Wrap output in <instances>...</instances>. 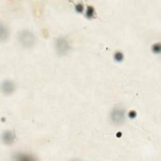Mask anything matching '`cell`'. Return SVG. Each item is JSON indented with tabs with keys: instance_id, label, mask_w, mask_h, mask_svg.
<instances>
[{
	"instance_id": "cell-1",
	"label": "cell",
	"mask_w": 161,
	"mask_h": 161,
	"mask_svg": "<svg viewBox=\"0 0 161 161\" xmlns=\"http://www.w3.org/2000/svg\"><path fill=\"white\" fill-rule=\"evenodd\" d=\"M18 39L20 44L25 48H30L36 44V39L32 32L29 30L21 31L18 36Z\"/></svg>"
},
{
	"instance_id": "cell-2",
	"label": "cell",
	"mask_w": 161,
	"mask_h": 161,
	"mask_svg": "<svg viewBox=\"0 0 161 161\" xmlns=\"http://www.w3.org/2000/svg\"><path fill=\"white\" fill-rule=\"evenodd\" d=\"M110 118L111 122L115 125H121L125 120V110L120 107L115 108L111 112Z\"/></svg>"
},
{
	"instance_id": "cell-3",
	"label": "cell",
	"mask_w": 161,
	"mask_h": 161,
	"mask_svg": "<svg viewBox=\"0 0 161 161\" xmlns=\"http://www.w3.org/2000/svg\"><path fill=\"white\" fill-rule=\"evenodd\" d=\"M55 48L59 55H64L69 51L70 46L66 39L63 37H59L56 40Z\"/></svg>"
},
{
	"instance_id": "cell-4",
	"label": "cell",
	"mask_w": 161,
	"mask_h": 161,
	"mask_svg": "<svg viewBox=\"0 0 161 161\" xmlns=\"http://www.w3.org/2000/svg\"><path fill=\"white\" fill-rule=\"evenodd\" d=\"M2 91L6 94H11L15 89V85L12 81L9 80L4 81L2 83Z\"/></svg>"
},
{
	"instance_id": "cell-5",
	"label": "cell",
	"mask_w": 161,
	"mask_h": 161,
	"mask_svg": "<svg viewBox=\"0 0 161 161\" xmlns=\"http://www.w3.org/2000/svg\"><path fill=\"white\" fill-rule=\"evenodd\" d=\"M3 142L6 145H11L15 141V135L11 131H6L2 135Z\"/></svg>"
},
{
	"instance_id": "cell-6",
	"label": "cell",
	"mask_w": 161,
	"mask_h": 161,
	"mask_svg": "<svg viewBox=\"0 0 161 161\" xmlns=\"http://www.w3.org/2000/svg\"><path fill=\"white\" fill-rule=\"evenodd\" d=\"M94 15V9L93 6H89L87 8L86 16L88 18H92Z\"/></svg>"
},
{
	"instance_id": "cell-7",
	"label": "cell",
	"mask_w": 161,
	"mask_h": 161,
	"mask_svg": "<svg viewBox=\"0 0 161 161\" xmlns=\"http://www.w3.org/2000/svg\"><path fill=\"white\" fill-rule=\"evenodd\" d=\"M115 59L118 61V62H120L123 59V54L120 52H117L115 54Z\"/></svg>"
},
{
	"instance_id": "cell-8",
	"label": "cell",
	"mask_w": 161,
	"mask_h": 161,
	"mask_svg": "<svg viewBox=\"0 0 161 161\" xmlns=\"http://www.w3.org/2000/svg\"><path fill=\"white\" fill-rule=\"evenodd\" d=\"M152 51L155 54H159L160 52V44L158 43L153 45Z\"/></svg>"
},
{
	"instance_id": "cell-9",
	"label": "cell",
	"mask_w": 161,
	"mask_h": 161,
	"mask_svg": "<svg viewBox=\"0 0 161 161\" xmlns=\"http://www.w3.org/2000/svg\"><path fill=\"white\" fill-rule=\"evenodd\" d=\"M75 9L78 12L82 13L83 11V10H84V6H83V5L82 4L79 3L78 5H76V6L75 7Z\"/></svg>"
},
{
	"instance_id": "cell-10",
	"label": "cell",
	"mask_w": 161,
	"mask_h": 161,
	"mask_svg": "<svg viewBox=\"0 0 161 161\" xmlns=\"http://www.w3.org/2000/svg\"><path fill=\"white\" fill-rule=\"evenodd\" d=\"M136 113H135V111H131L130 113H129V116L130 118H134L136 116Z\"/></svg>"
}]
</instances>
